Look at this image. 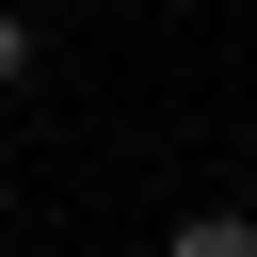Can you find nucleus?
<instances>
[{
  "mask_svg": "<svg viewBox=\"0 0 257 257\" xmlns=\"http://www.w3.org/2000/svg\"><path fill=\"white\" fill-rule=\"evenodd\" d=\"M161 257H257V209H193V225H177Z\"/></svg>",
  "mask_w": 257,
  "mask_h": 257,
  "instance_id": "nucleus-1",
  "label": "nucleus"
},
{
  "mask_svg": "<svg viewBox=\"0 0 257 257\" xmlns=\"http://www.w3.org/2000/svg\"><path fill=\"white\" fill-rule=\"evenodd\" d=\"M16 80H32V32H16V16H0V96H16Z\"/></svg>",
  "mask_w": 257,
  "mask_h": 257,
  "instance_id": "nucleus-2",
  "label": "nucleus"
}]
</instances>
